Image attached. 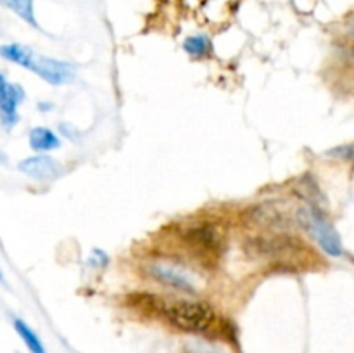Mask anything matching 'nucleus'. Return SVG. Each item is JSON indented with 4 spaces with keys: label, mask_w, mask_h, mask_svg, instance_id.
Here are the masks:
<instances>
[{
    "label": "nucleus",
    "mask_w": 354,
    "mask_h": 353,
    "mask_svg": "<svg viewBox=\"0 0 354 353\" xmlns=\"http://www.w3.org/2000/svg\"><path fill=\"white\" fill-rule=\"evenodd\" d=\"M294 220L297 221V225L303 230H306L318 242V246L325 253L332 256L344 255V246H342L341 235H339V232L335 230V227L325 217L320 208L310 206V204L299 206L294 211Z\"/></svg>",
    "instance_id": "1"
},
{
    "label": "nucleus",
    "mask_w": 354,
    "mask_h": 353,
    "mask_svg": "<svg viewBox=\"0 0 354 353\" xmlns=\"http://www.w3.org/2000/svg\"><path fill=\"white\" fill-rule=\"evenodd\" d=\"M165 315L175 327L187 332H206L216 322L214 308L199 300H175L166 305Z\"/></svg>",
    "instance_id": "2"
},
{
    "label": "nucleus",
    "mask_w": 354,
    "mask_h": 353,
    "mask_svg": "<svg viewBox=\"0 0 354 353\" xmlns=\"http://www.w3.org/2000/svg\"><path fill=\"white\" fill-rule=\"evenodd\" d=\"M26 69L37 73L41 80H45L50 85H64V83L71 82L73 76H75V69L69 62L38 54L31 55L30 64H28Z\"/></svg>",
    "instance_id": "3"
},
{
    "label": "nucleus",
    "mask_w": 354,
    "mask_h": 353,
    "mask_svg": "<svg viewBox=\"0 0 354 353\" xmlns=\"http://www.w3.org/2000/svg\"><path fill=\"white\" fill-rule=\"evenodd\" d=\"M280 204L282 203H277V201H268V203L258 204V206H254L251 210L249 218L258 227L266 228V230H287L290 227V224L294 221V215H290Z\"/></svg>",
    "instance_id": "4"
},
{
    "label": "nucleus",
    "mask_w": 354,
    "mask_h": 353,
    "mask_svg": "<svg viewBox=\"0 0 354 353\" xmlns=\"http://www.w3.org/2000/svg\"><path fill=\"white\" fill-rule=\"evenodd\" d=\"M147 272L158 282L175 287L178 291H185V293H196V282H194L192 275L180 266L165 262H152L147 266Z\"/></svg>",
    "instance_id": "5"
},
{
    "label": "nucleus",
    "mask_w": 354,
    "mask_h": 353,
    "mask_svg": "<svg viewBox=\"0 0 354 353\" xmlns=\"http://www.w3.org/2000/svg\"><path fill=\"white\" fill-rule=\"evenodd\" d=\"M17 168L23 173H26L28 176H31L33 180H38V182L55 180L57 176H61L62 173V166L59 165V161H55L54 158L45 154L30 156V158L23 159V161L17 165Z\"/></svg>",
    "instance_id": "6"
},
{
    "label": "nucleus",
    "mask_w": 354,
    "mask_h": 353,
    "mask_svg": "<svg viewBox=\"0 0 354 353\" xmlns=\"http://www.w3.org/2000/svg\"><path fill=\"white\" fill-rule=\"evenodd\" d=\"M185 239L190 248L196 249L201 255H216L221 246L220 234H218L216 228L209 227V225L190 228V230H187Z\"/></svg>",
    "instance_id": "7"
},
{
    "label": "nucleus",
    "mask_w": 354,
    "mask_h": 353,
    "mask_svg": "<svg viewBox=\"0 0 354 353\" xmlns=\"http://www.w3.org/2000/svg\"><path fill=\"white\" fill-rule=\"evenodd\" d=\"M24 99V90L19 85L6 83L0 92V121L6 128H12L17 123V106Z\"/></svg>",
    "instance_id": "8"
},
{
    "label": "nucleus",
    "mask_w": 354,
    "mask_h": 353,
    "mask_svg": "<svg viewBox=\"0 0 354 353\" xmlns=\"http://www.w3.org/2000/svg\"><path fill=\"white\" fill-rule=\"evenodd\" d=\"M61 145L57 135L47 127H37L30 132V147L37 152L54 151Z\"/></svg>",
    "instance_id": "9"
},
{
    "label": "nucleus",
    "mask_w": 354,
    "mask_h": 353,
    "mask_svg": "<svg viewBox=\"0 0 354 353\" xmlns=\"http://www.w3.org/2000/svg\"><path fill=\"white\" fill-rule=\"evenodd\" d=\"M33 54L35 52L31 51L30 47H26V45H21V44L0 45V55H2L3 59H7V61L23 66V68H28L30 59Z\"/></svg>",
    "instance_id": "10"
},
{
    "label": "nucleus",
    "mask_w": 354,
    "mask_h": 353,
    "mask_svg": "<svg viewBox=\"0 0 354 353\" xmlns=\"http://www.w3.org/2000/svg\"><path fill=\"white\" fill-rule=\"evenodd\" d=\"M14 329H16V332L19 334V338L23 339L26 348L30 350V353H45V348L44 345H41L40 338H38L37 332H35L26 322L16 318V320H14Z\"/></svg>",
    "instance_id": "11"
},
{
    "label": "nucleus",
    "mask_w": 354,
    "mask_h": 353,
    "mask_svg": "<svg viewBox=\"0 0 354 353\" xmlns=\"http://www.w3.org/2000/svg\"><path fill=\"white\" fill-rule=\"evenodd\" d=\"M0 6H3L6 9L12 10L14 14L21 17L23 21H26L28 24L37 28V19H35V10H33V0H0Z\"/></svg>",
    "instance_id": "12"
},
{
    "label": "nucleus",
    "mask_w": 354,
    "mask_h": 353,
    "mask_svg": "<svg viewBox=\"0 0 354 353\" xmlns=\"http://www.w3.org/2000/svg\"><path fill=\"white\" fill-rule=\"evenodd\" d=\"M207 47H209V42H207L206 37H190L183 44V48L192 55L206 54Z\"/></svg>",
    "instance_id": "13"
},
{
    "label": "nucleus",
    "mask_w": 354,
    "mask_h": 353,
    "mask_svg": "<svg viewBox=\"0 0 354 353\" xmlns=\"http://www.w3.org/2000/svg\"><path fill=\"white\" fill-rule=\"evenodd\" d=\"M6 78H3V76L2 75H0V92H2V89H3V87H6Z\"/></svg>",
    "instance_id": "14"
},
{
    "label": "nucleus",
    "mask_w": 354,
    "mask_h": 353,
    "mask_svg": "<svg viewBox=\"0 0 354 353\" xmlns=\"http://www.w3.org/2000/svg\"><path fill=\"white\" fill-rule=\"evenodd\" d=\"M0 279H2V273H0Z\"/></svg>",
    "instance_id": "15"
}]
</instances>
